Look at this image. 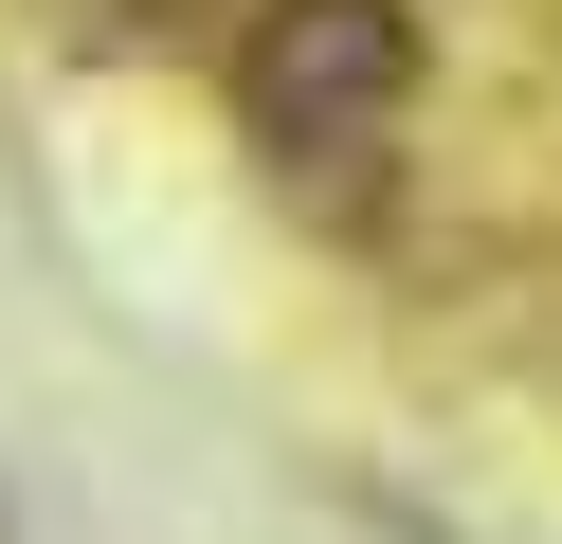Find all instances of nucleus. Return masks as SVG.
<instances>
[{
    "label": "nucleus",
    "instance_id": "obj_1",
    "mask_svg": "<svg viewBox=\"0 0 562 544\" xmlns=\"http://www.w3.org/2000/svg\"><path fill=\"white\" fill-rule=\"evenodd\" d=\"M236 109H255V145L308 181V200H363L381 145H400V109H417V19L400 0H255Z\"/></svg>",
    "mask_w": 562,
    "mask_h": 544
}]
</instances>
